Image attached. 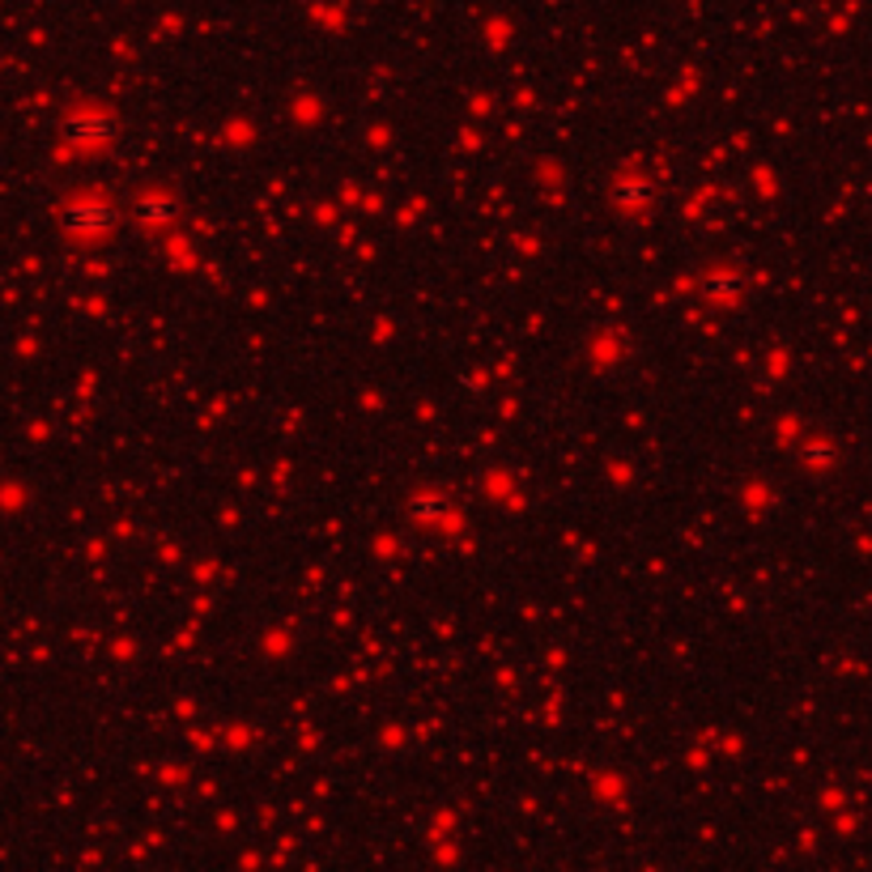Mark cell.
I'll return each instance as SVG.
<instances>
[{
  "label": "cell",
  "instance_id": "3",
  "mask_svg": "<svg viewBox=\"0 0 872 872\" xmlns=\"http://www.w3.org/2000/svg\"><path fill=\"white\" fill-rule=\"evenodd\" d=\"M141 221L146 226H167L170 218H175V200H167L162 192H149V196H141Z\"/></svg>",
  "mask_w": 872,
  "mask_h": 872
},
{
  "label": "cell",
  "instance_id": "2",
  "mask_svg": "<svg viewBox=\"0 0 872 872\" xmlns=\"http://www.w3.org/2000/svg\"><path fill=\"white\" fill-rule=\"evenodd\" d=\"M60 132H65L69 146L95 149V146H107L116 137V123L107 120V116H98V111H81V116H69V120L60 123Z\"/></svg>",
  "mask_w": 872,
  "mask_h": 872
},
{
  "label": "cell",
  "instance_id": "1",
  "mask_svg": "<svg viewBox=\"0 0 872 872\" xmlns=\"http://www.w3.org/2000/svg\"><path fill=\"white\" fill-rule=\"evenodd\" d=\"M60 226L69 235H81V239H98V235H111L120 226V209L102 196H77L60 209Z\"/></svg>",
  "mask_w": 872,
  "mask_h": 872
}]
</instances>
